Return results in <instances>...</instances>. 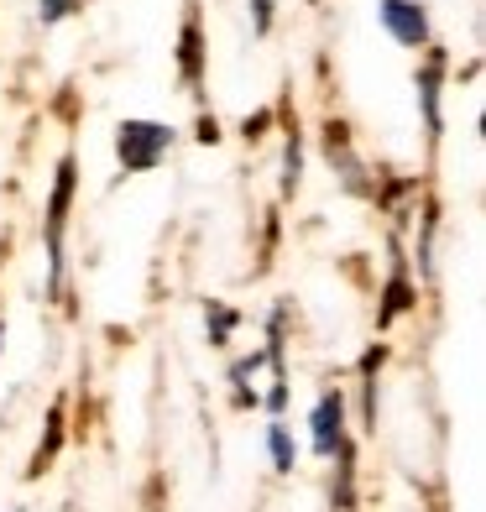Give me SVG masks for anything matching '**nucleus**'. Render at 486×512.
I'll list each match as a JSON object with an SVG mask.
<instances>
[{
  "label": "nucleus",
  "mask_w": 486,
  "mask_h": 512,
  "mask_svg": "<svg viewBox=\"0 0 486 512\" xmlns=\"http://www.w3.org/2000/svg\"><path fill=\"white\" fill-rule=\"evenodd\" d=\"M251 11H257V32L272 27V0H251Z\"/></svg>",
  "instance_id": "10"
},
{
  "label": "nucleus",
  "mask_w": 486,
  "mask_h": 512,
  "mask_svg": "<svg viewBox=\"0 0 486 512\" xmlns=\"http://www.w3.org/2000/svg\"><path fill=\"white\" fill-rule=\"evenodd\" d=\"M0 345H6V324H0Z\"/></svg>",
  "instance_id": "11"
},
{
  "label": "nucleus",
  "mask_w": 486,
  "mask_h": 512,
  "mask_svg": "<svg viewBox=\"0 0 486 512\" xmlns=\"http://www.w3.org/2000/svg\"><path fill=\"white\" fill-rule=\"evenodd\" d=\"M183 79H189V84H199V21L189 16V21H183Z\"/></svg>",
  "instance_id": "5"
},
{
  "label": "nucleus",
  "mask_w": 486,
  "mask_h": 512,
  "mask_svg": "<svg viewBox=\"0 0 486 512\" xmlns=\"http://www.w3.org/2000/svg\"><path fill=\"white\" fill-rule=\"evenodd\" d=\"M424 110H429V131H439V58L424 68Z\"/></svg>",
  "instance_id": "7"
},
{
  "label": "nucleus",
  "mask_w": 486,
  "mask_h": 512,
  "mask_svg": "<svg viewBox=\"0 0 486 512\" xmlns=\"http://www.w3.org/2000/svg\"><path fill=\"white\" fill-rule=\"evenodd\" d=\"M173 147V131L157 126V121H126L121 136H115V152H121V168L126 173H152Z\"/></svg>",
  "instance_id": "1"
},
{
  "label": "nucleus",
  "mask_w": 486,
  "mask_h": 512,
  "mask_svg": "<svg viewBox=\"0 0 486 512\" xmlns=\"http://www.w3.org/2000/svg\"><path fill=\"white\" fill-rule=\"evenodd\" d=\"M345 445V398L324 392L314 403V455H335Z\"/></svg>",
  "instance_id": "4"
},
{
  "label": "nucleus",
  "mask_w": 486,
  "mask_h": 512,
  "mask_svg": "<svg viewBox=\"0 0 486 512\" xmlns=\"http://www.w3.org/2000/svg\"><path fill=\"white\" fill-rule=\"evenodd\" d=\"M267 450H272V465H277V471H293L298 450H293V439H288L283 424H272V429H267Z\"/></svg>",
  "instance_id": "6"
},
{
  "label": "nucleus",
  "mask_w": 486,
  "mask_h": 512,
  "mask_svg": "<svg viewBox=\"0 0 486 512\" xmlns=\"http://www.w3.org/2000/svg\"><path fill=\"white\" fill-rule=\"evenodd\" d=\"M377 16H382V27L398 37L403 48H424L429 42V16H424L419 0H382Z\"/></svg>",
  "instance_id": "3"
},
{
  "label": "nucleus",
  "mask_w": 486,
  "mask_h": 512,
  "mask_svg": "<svg viewBox=\"0 0 486 512\" xmlns=\"http://www.w3.org/2000/svg\"><path fill=\"white\" fill-rule=\"evenodd\" d=\"M398 309H408V283H403V277H392V283H387V309H382V319H392Z\"/></svg>",
  "instance_id": "8"
},
{
  "label": "nucleus",
  "mask_w": 486,
  "mask_h": 512,
  "mask_svg": "<svg viewBox=\"0 0 486 512\" xmlns=\"http://www.w3.org/2000/svg\"><path fill=\"white\" fill-rule=\"evenodd\" d=\"M74 11V0H42V21H63Z\"/></svg>",
  "instance_id": "9"
},
{
  "label": "nucleus",
  "mask_w": 486,
  "mask_h": 512,
  "mask_svg": "<svg viewBox=\"0 0 486 512\" xmlns=\"http://www.w3.org/2000/svg\"><path fill=\"white\" fill-rule=\"evenodd\" d=\"M68 199H74V162L63 157L53 199H48V262H53V293L63 288V225H68Z\"/></svg>",
  "instance_id": "2"
}]
</instances>
